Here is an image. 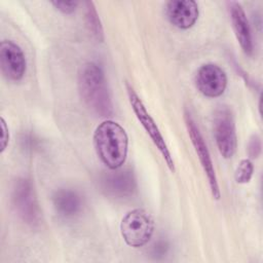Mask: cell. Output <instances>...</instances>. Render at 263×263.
<instances>
[{
    "mask_svg": "<svg viewBox=\"0 0 263 263\" xmlns=\"http://www.w3.org/2000/svg\"><path fill=\"white\" fill-rule=\"evenodd\" d=\"M78 89L81 99L95 114L101 117L113 114L112 97L100 65L89 62L81 66L78 72Z\"/></svg>",
    "mask_w": 263,
    "mask_h": 263,
    "instance_id": "cell-1",
    "label": "cell"
},
{
    "mask_svg": "<svg viewBox=\"0 0 263 263\" xmlns=\"http://www.w3.org/2000/svg\"><path fill=\"white\" fill-rule=\"evenodd\" d=\"M92 140L98 157L108 168L117 170L122 166L127 157L128 138L119 123L104 120L97 126Z\"/></svg>",
    "mask_w": 263,
    "mask_h": 263,
    "instance_id": "cell-2",
    "label": "cell"
},
{
    "mask_svg": "<svg viewBox=\"0 0 263 263\" xmlns=\"http://www.w3.org/2000/svg\"><path fill=\"white\" fill-rule=\"evenodd\" d=\"M11 203L14 212L27 225L36 227L41 222V210L36 192L30 180L18 178L11 190Z\"/></svg>",
    "mask_w": 263,
    "mask_h": 263,
    "instance_id": "cell-3",
    "label": "cell"
},
{
    "mask_svg": "<svg viewBox=\"0 0 263 263\" xmlns=\"http://www.w3.org/2000/svg\"><path fill=\"white\" fill-rule=\"evenodd\" d=\"M154 231V222L151 215L143 209H135L126 213L120 223V232L123 240L133 248L145 246Z\"/></svg>",
    "mask_w": 263,
    "mask_h": 263,
    "instance_id": "cell-4",
    "label": "cell"
},
{
    "mask_svg": "<svg viewBox=\"0 0 263 263\" xmlns=\"http://www.w3.org/2000/svg\"><path fill=\"white\" fill-rule=\"evenodd\" d=\"M126 90H127V97H128L129 104L132 106L134 113L136 114V117L138 118L141 125L143 126V128L146 130V133L152 140L153 144L158 149V151L161 154L163 160L165 161L168 170L172 173H175V162H174L173 156L168 150V147H167L156 122L154 121L152 116L147 111V109H146L144 103L142 102V100L140 99V97L136 93L134 88L128 83H126Z\"/></svg>",
    "mask_w": 263,
    "mask_h": 263,
    "instance_id": "cell-5",
    "label": "cell"
},
{
    "mask_svg": "<svg viewBox=\"0 0 263 263\" xmlns=\"http://www.w3.org/2000/svg\"><path fill=\"white\" fill-rule=\"evenodd\" d=\"M184 117H185V124L187 126V130H188L189 137L191 139L192 145H193L194 150L197 154V157L200 161L201 167L206 176L209 186L211 189V193H212L213 197L218 200V199H220L221 193H220L218 179L216 176V172L214 168V164L212 161L210 151L206 147V144L204 143V140H203L197 125L195 124V121L191 117V115L188 112H186Z\"/></svg>",
    "mask_w": 263,
    "mask_h": 263,
    "instance_id": "cell-6",
    "label": "cell"
},
{
    "mask_svg": "<svg viewBox=\"0 0 263 263\" xmlns=\"http://www.w3.org/2000/svg\"><path fill=\"white\" fill-rule=\"evenodd\" d=\"M214 134L220 154L224 158L232 157L236 150L237 138L234 117L227 107H221L216 111Z\"/></svg>",
    "mask_w": 263,
    "mask_h": 263,
    "instance_id": "cell-7",
    "label": "cell"
},
{
    "mask_svg": "<svg viewBox=\"0 0 263 263\" xmlns=\"http://www.w3.org/2000/svg\"><path fill=\"white\" fill-rule=\"evenodd\" d=\"M0 67L4 77L10 81L21 80L27 69L26 57L22 48L10 40L0 43Z\"/></svg>",
    "mask_w": 263,
    "mask_h": 263,
    "instance_id": "cell-8",
    "label": "cell"
},
{
    "mask_svg": "<svg viewBox=\"0 0 263 263\" xmlns=\"http://www.w3.org/2000/svg\"><path fill=\"white\" fill-rule=\"evenodd\" d=\"M195 85L203 96L217 98L226 89L227 76L219 66L204 64L196 72Z\"/></svg>",
    "mask_w": 263,
    "mask_h": 263,
    "instance_id": "cell-9",
    "label": "cell"
},
{
    "mask_svg": "<svg viewBox=\"0 0 263 263\" xmlns=\"http://www.w3.org/2000/svg\"><path fill=\"white\" fill-rule=\"evenodd\" d=\"M102 190L110 197H129L137 189L136 178L130 171H118L105 175L101 180Z\"/></svg>",
    "mask_w": 263,
    "mask_h": 263,
    "instance_id": "cell-10",
    "label": "cell"
},
{
    "mask_svg": "<svg viewBox=\"0 0 263 263\" xmlns=\"http://www.w3.org/2000/svg\"><path fill=\"white\" fill-rule=\"evenodd\" d=\"M198 5L193 0H174L165 5V15L168 22L179 29H189L197 21Z\"/></svg>",
    "mask_w": 263,
    "mask_h": 263,
    "instance_id": "cell-11",
    "label": "cell"
},
{
    "mask_svg": "<svg viewBox=\"0 0 263 263\" xmlns=\"http://www.w3.org/2000/svg\"><path fill=\"white\" fill-rule=\"evenodd\" d=\"M228 8L235 37L243 52L251 55L253 53L254 46L251 27L246 12L238 2H228Z\"/></svg>",
    "mask_w": 263,
    "mask_h": 263,
    "instance_id": "cell-12",
    "label": "cell"
},
{
    "mask_svg": "<svg viewBox=\"0 0 263 263\" xmlns=\"http://www.w3.org/2000/svg\"><path fill=\"white\" fill-rule=\"evenodd\" d=\"M52 203L57 213L64 218H72L82 209L81 196L72 189H60L52 195Z\"/></svg>",
    "mask_w": 263,
    "mask_h": 263,
    "instance_id": "cell-13",
    "label": "cell"
},
{
    "mask_svg": "<svg viewBox=\"0 0 263 263\" xmlns=\"http://www.w3.org/2000/svg\"><path fill=\"white\" fill-rule=\"evenodd\" d=\"M84 5H85V20H86V25L88 30L98 41L103 42L104 30H103V26L99 17V14L97 12L96 6L91 1L85 2Z\"/></svg>",
    "mask_w": 263,
    "mask_h": 263,
    "instance_id": "cell-14",
    "label": "cell"
},
{
    "mask_svg": "<svg viewBox=\"0 0 263 263\" xmlns=\"http://www.w3.org/2000/svg\"><path fill=\"white\" fill-rule=\"evenodd\" d=\"M253 173H254L253 162L250 159H242L240 160L239 164L235 170L234 179L236 183L246 184V183H249L250 180L252 179Z\"/></svg>",
    "mask_w": 263,
    "mask_h": 263,
    "instance_id": "cell-15",
    "label": "cell"
},
{
    "mask_svg": "<svg viewBox=\"0 0 263 263\" xmlns=\"http://www.w3.org/2000/svg\"><path fill=\"white\" fill-rule=\"evenodd\" d=\"M50 3L55 9L65 14L73 13L78 6L77 1H51Z\"/></svg>",
    "mask_w": 263,
    "mask_h": 263,
    "instance_id": "cell-16",
    "label": "cell"
},
{
    "mask_svg": "<svg viewBox=\"0 0 263 263\" xmlns=\"http://www.w3.org/2000/svg\"><path fill=\"white\" fill-rule=\"evenodd\" d=\"M248 153L251 158H257L261 153V140L259 136L253 135L248 144Z\"/></svg>",
    "mask_w": 263,
    "mask_h": 263,
    "instance_id": "cell-17",
    "label": "cell"
},
{
    "mask_svg": "<svg viewBox=\"0 0 263 263\" xmlns=\"http://www.w3.org/2000/svg\"><path fill=\"white\" fill-rule=\"evenodd\" d=\"M1 130H2V135H1V153H2L6 149L9 143V130L3 117H1Z\"/></svg>",
    "mask_w": 263,
    "mask_h": 263,
    "instance_id": "cell-18",
    "label": "cell"
}]
</instances>
